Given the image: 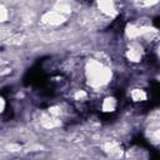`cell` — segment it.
<instances>
[{
  "label": "cell",
  "instance_id": "2",
  "mask_svg": "<svg viewBox=\"0 0 160 160\" xmlns=\"http://www.w3.org/2000/svg\"><path fill=\"white\" fill-rule=\"evenodd\" d=\"M66 16H68V14H65L58 9H54L42 15V21L49 25H60L61 22H64L66 20Z\"/></svg>",
  "mask_w": 160,
  "mask_h": 160
},
{
  "label": "cell",
  "instance_id": "8",
  "mask_svg": "<svg viewBox=\"0 0 160 160\" xmlns=\"http://www.w3.org/2000/svg\"><path fill=\"white\" fill-rule=\"evenodd\" d=\"M6 19H8V10L2 5H0V22L5 21Z\"/></svg>",
  "mask_w": 160,
  "mask_h": 160
},
{
  "label": "cell",
  "instance_id": "1",
  "mask_svg": "<svg viewBox=\"0 0 160 160\" xmlns=\"http://www.w3.org/2000/svg\"><path fill=\"white\" fill-rule=\"evenodd\" d=\"M86 75L91 86H102L111 79V71L102 62L98 60H90L86 66Z\"/></svg>",
  "mask_w": 160,
  "mask_h": 160
},
{
  "label": "cell",
  "instance_id": "5",
  "mask_svg": "<svg viewBox=\"0 0 160 160\" xmlns=\"http://www.w3.org/2000/svg\"><path fill=\"white\" fill-rule=\"evenodd\" d=\"M128 58L131 61H139L141 59V49L139 46H131L128 51Z\"/></svg>",
  "mask_w": 160,
  "mask_h": 160
},
{
  "label": "cell",
  "instance_id": "3",
  "mask_svg": "<svg viewBox=\"0 0 160 160\" xmlns=\"http://www.w3.org/2000/svg\"><path fill=\"white\" fill-rule=\"evenodd\" d=\"M98 6L100 9L101 12L106 14V15H115L118 11H116V8H115V4L112 1H99L98 2Z\"/></svg>",
  "mask_w": 160,
  "mask_h": 160
},
{
  "label": "cell",
  "instance_id": "6",
  "mask_svg": "<svg viewBox=\"0 0 160 160\" xmlns=\"http://www.w3.org/2000/svg\"><path fill=\"white\" fill-rule=\"evenodd\" d=\"M116 108V101L114 98H108L102 102V110L104 111H114Z\"/></svg>",
  "mask_w": 160,
  "mask_h": 160
},
{
  "label": "cell",
  "instance_id": "4",
  "mask_svg": "<svg viewBox=\"0 0 160 160\" xmlns=\"http://www.w3.org/2000/svg\"><path fill=\"white\" fill-rule=\"evenodd\" d=\"M105 150L111 155V156H120L121 155V148H120V145L118 144V142H115V141H110V142H108L106 145H105Z\"/></svg>",
  "mask_w": 160,
  "mask_h": 160
},
{
  "label": "cell",
  "instance_id": "9",
  "mask_svg": "<svg viewBox=\"0 0 160 160\" xmlns=\"http://www.w3.org/2000/svg\"><path fill=\"white\" fill-rule=\"evenodd\" d=\"M88 95H86V92L85 91H82V90H80V91H78L76 94H75V99L76 100H81V99H85Z\"/></svg>",
  "mask_w": 160,
  "mask_h": 160
},
{
  "label": "cell",
  "instance_id": "7",
  "mask_svg": "<svg viewBox=\"0 0 160 160\" xmlns=\"http://www.w3.org/2000/svg\"><path fill=\"white\" fill-rule=\"evenodd\" d=\"M131 98L135 100V101H142L146 99V94L144 90L141 89H135L131 91Z\"/></svg>",
  "mask_w": 160,
  "mask_h": 160
},
{
  "label": "cell",
  "instance_id": "10",
  "mask_svg": "<svg viewBox=\"0 0 160 160\" xmlns=\"http://www.w3.org/2000/svg\"><path fill=\"white\" fill-rule=\"evenodd\" d=\"M2 109H4V100L0 99V112L2 111Z\"/></svg>",
  "mask_w": 160,
  "mask_h": 160
}]
</instances>
